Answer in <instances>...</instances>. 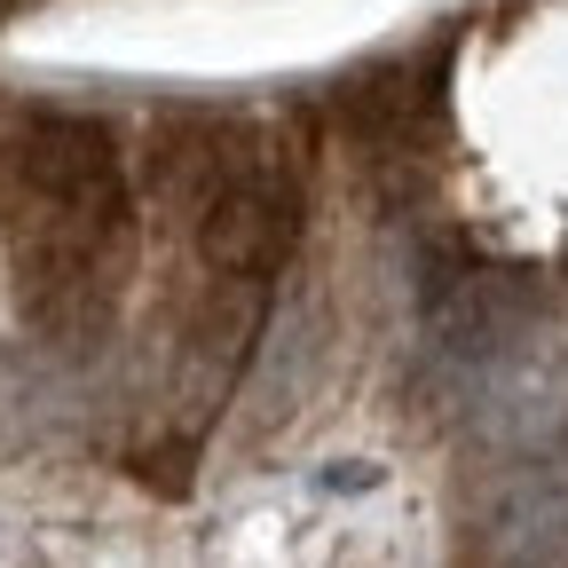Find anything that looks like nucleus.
<instances>
[{
  "label": "nucleus",
  "mask_w": 568,
  "mask_h": 568,
  "mask_svg": "<svg viewBox=\"0 0 568 568\" xmlns=\"http://www.w3.org/2000/svg\"><path fill=\"white\" fill-rule=\"evenodd\" d=\"M17 301L48 339H103L134 276V190L95 119L40 111L9 142Z\"/></svg>",
  "instance_id": "nucleus-1"
},
{
  "label": "nucleus",
  "mask_w": 568,
  "mask_h": 568,
  "mask_svg": "<svg viewBox=\"0 0 568 568\" xmlns=\"http://www.w3.org/2000/svg\"><path fill=\"white\" fill-rule=\"evenodd\" d=\"M182 222L197 230V261L213 276L261 284L301 245V166L276 159L261 134L230 126V151H222V166H213V182L197 190V205Z\"/></svg>",
  "instance_id": "nucleus-2"
},
{
  "label": "nucleus",
  "mask_w": 568,
  "mask_h": 568,
  "mask_svg": "<svg viewBox=\"0 0 568 568\" xmlns=\"http://www.w3.org/2000/svg\"><path fill=\"white\" fill-rule=\"evenodd\" d=\"M418 324L450 364H489V355L521 347L537 324H545V301H537V276L514 268V261H481L474 245L443 237L418 253Z\"/></svg>",
  "instance_id": "nucleus-3"
},
{
  "label": "nucleus",
  "mask_w": 568,
  "mask_h": 568,
  "mask_svg": "<svg viewBox=\"0 0 568 568\" xmlns=\"http://www.w3.org/2000/svg\"><path fill=\"white\" fill-rule=\"evenodd\" d=\"M568 560V466H521L474 514L466 568H560Z\"/></svg>",
  "instance_id": "nucleus-4"
},
{
  "label": "nucleus",
  "mask_w": 568,
  "mask_h": 568,
  "mask_svg": "<svg viewBox=\"0 0 568 568\" xmlns=\"http://www.w3.org/2000/svg\"><path fill=\"white\" fill-rule=\"evenodd\" d=\"M339 119L355 142H372L379 159H403L418 151L443 119V48L418 55V63H387V71H364V80L339 88Z\"/></svg>",
  "instance_id": "nucleus-5"
},
{
  "label": "nucleus",
  "mask_w": 568,
  "mask_h": 568,
  "mask_svg": "<svg viewBox=\"0 0 568 568\" xmlns=\"http://www.w3.org/2000/svg\"><path fill=\"white\" fill-rule=\"evenodd\" d=\"M372 481H379V466H364V458H347V466L324 474V489H372Z\"/></svg>",
  "instance_id": "nucleus-6"
}]
</instances>
